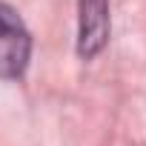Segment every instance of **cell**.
I'll list each match as a JSON object with an SVG mask.
<instances>
[{"mask_svg": "<svg viewBox=\"0 0 146 146\" xmlns=\"http://www.w3.org/2000/svg\"><path fill=\"white\" fill-rule=\"evenodd\" d=\"M109 40V0H78V52L92 60Z\"/></svg>", "mask_w": 146, "mask_h": 146, "instance_id": "obj_2", "label": "cell"}, {"mask_svg": "<svg viewBox=\"0 0 146 146\" xmlns=\"http://www.w3.org/2000/svg\"><path fill=\"white\" fill-rule=\"evenodd\" d=\"M29 54H32V37L26 23L12 6L0 3V78L3 80L20 78L29 66Z\"/></svg>", "mask_w": 146, "mask_h": 146, "instance_id": "obj_1", "label": "cell"}]
</instances>
